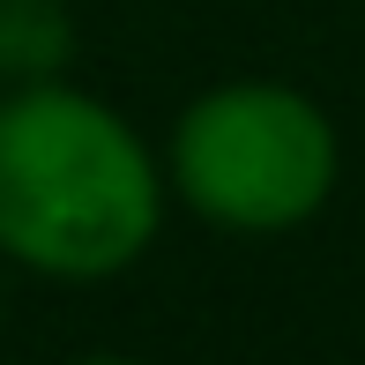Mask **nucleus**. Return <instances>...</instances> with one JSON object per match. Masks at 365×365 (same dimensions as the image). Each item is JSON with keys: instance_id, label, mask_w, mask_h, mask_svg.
<instances>
[{"instance_id": "1", "label": "nucleus", "mask_w": 365, "mask_h": 365, "mask_svg": "<svg viewBox=\"0 0 365 365\" xmlns=\"http://www.w3.org/2000/svg\"><path fill=\"white\" fill-rule=\"evenodd\" d=\"M164 217V157L120 105L68 75L0 90V269L112 284L157 246Z\"/></svg>"}, {"instance_id": "2", "label": "nucleus", "mask_w": 365, "mask_h": 365, "mask_svg": "<svg viewBox=\"0 0 365 365\" xmlns=\"http://www.w3.org/2000/svg\"><path fill=\"white\" fill-rule=\"evenodd\" d=\"M157 157L172 202L231 239H284L313 224L343 179V135L328 105L276 75H231L187 97Z\"/></svg>"}, {"instance_id": "3", "label": "nucleus", "mask_w": 365, "mask_h": 365, "mask_svg": "<svg viewBox=\"0 0 365 365\" xmlns=\"http://www.w3.org/2000/svg\"><path fill=\"white\" fill-rule=\"evenodd\" d=\"M82 53L68 0H0V90L8 82H53Z\"/></svg>"}, {"instance_id": "4", "label": "nucleus", "mask_w": 365, "mask_h": 365, "mask_svg": "<svg viewBox=\"0 0 365 365\" xmlns=\"http://www.w3.org/2000/svg\"><path fill=\"white\" fill-rule=\"evenodd\" d=\"M68 365H149V358H120V351H90V358H68Z\"/></svg>"}, {"instance_id": "5", "label": "nucleus", "mask_w": 365, "mask_h": 365, "mask_svg": "<svg viewBox=\"0 0 365 365\" xmlns=\"http://www.w3.org/2000/svg\"><path fill=\"white\" fill-rule=\"evenodd\" d=\"M0 313H8V284H0Z\"/></svg>"}]
</instances>
